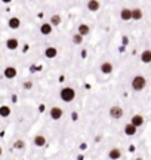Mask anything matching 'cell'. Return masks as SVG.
I'll return each instance as SVG.
<instances>
[{
	"label": "cell",
	"mask_w": 151,
	"mask_h": 160,
	"mask_svg": "<svg viewBox=\"0 0 151 160\" xmlns=\"http://www.w3.org/2000/svg\"><path fill=\"white\" fill-rule=\"evenodd\" d=\"M86 6H87V11L98 12V11H99V7H101V3H99V0H89Z\"/></svg>",
	"instance_id": "10"
},
{
	"label": "cell",
	"mask_w": 151,
	"mask_h": 160,
	"mask_svg": "<svg viewBox=\"0 0 151 160\" xmlns=\"http://www.w3.org/2000/svg\"><path fill=\"white\" fill-rule=\"evenodd\" d=\"M18 46H19V42H18V39L9 37V39L6 40V48H7L9 50H16Z\"/></svg>",
	"instance_id": "9"
},
{
	"label": "cell",
	"mask_w": 151,
	"mask_h": 160,
	"mask_svg": "<svg viewBox=\"0 0 151 160\" xmlns=\"http://www.w3.org/2000/svg\"><path fill=\"white\" fill-rule=\"evenodd\" d=\"M123 114H124V111L120 105H113L110 108V117L111 119H121Z\"/></svg>",
	"instance_id": "3"
},
{
	"label": "cell",
	"mask_w": 151,
	"mask_h": 160,
	"mask_svg": "<svg viewBox=\"0 0 151 160\" xmlns=\"http://www.w3.org/2000/svg\"><path fill=\"white\" fill-rule=\"evenodd\" d=\"M83 37H85V36L80 34V33L77 31L76 34H73V43H74V44H82V43H83Z\"/></svg>",
	"instance_id": "22"
},
{
	"label": "cell",
	"mask_w": 151,
	"mask_h": 160,
	"mask_svg": "<svg viewBox=\"0 0 151 160\" xmlns=\"http://www.w3.org/2000/svg\"><path fill=\"white\" fill-rule=\"evenodd\" d=\"M16 74H18V71H16V68H15V67H12V65L6 67V68H5V71H3V76H5L6 79H9V80L15 79V77H16Z\"/></svg>",
	"instance_id": "5"
},
{
	"label": "cell",
	"mask_w": 151,
	"mask_h": 160,
	"mask_svg": "<svg viewBox=\"0 0 151 160\" xmlns=\"http://www.w3.org/2000/svg\"><path fill=\"white\" fill-rule=\"evenodd\" d=\"M33 142H34L36 147H44V145H46V136H43V135H36L34 139H33Z\"/></svg>",
	"instance_id": "14"
},
{
	"label": "cell",
	"mask_w": 151,
	"mask_h": 160,
	"mask_svg": "<svg viewBox=\"0 0 151 160\" xmlns=\"http://www.w3.org/2000/svg\"><path fill=\"white\" fill-rule=\"evenodd\" d=\"M120 18L123 21H130L132 19V9L129 7H123L120 11Z\"/></svg>",
	"instance_id": "12"
},
{
	"label": "cell",
	"mask_w": 151,
	"mask_h": 160,
	"mask_svg": "<svg viewBox=\"0 0 151 160\" xmlns=\"http://www.w3.org/2000/svg\"><path fill=\"white\" fill-rule=\"evenodd\" d=\"M133 124H135V126H138V128H141L142 126V124H144V117H142V116L141 114H135V116H133V117H132V120H130Z\"/></svg>",
	"instance_id": "17"
},
{
	"label": "cell",
	"mask_w": 151,
	"mask_h": 160,
	"mask_svg": "<svg viewBox=\"0 0 151 160\" xmlns=\"http://www.w3.org/2000/svg\"><path fill=\"white\" fill-rule=\"evenodd\" d=\"M49 116L52 120H59L62 116H64V111H62V108H59V107H52L50 111H49Z\"/></svg>",
	"instance_id": "4"
},
{
	"label": "cell",
	"mask_w": 151,
	"mask_h": 160,
	"mask_svg": "<svg viewBox=\"0 0 151 160\" xmlns=\"http://www.w3.org/2000/svg\"><path fill=\"white\" fill-rule=\"evenodd\" d=\"M99 70H101V73H102V74H111V73H113V70H114V67H113L111 62L105 61V62H102V64H101Z\"/></svg>",
	"instance_id": "7"
},
{
	"label": "cell",
	"mask_w": 151,
	"mask_h": 160,
	"mask_svg": "<svg viewBox=\"0 0 151 160\" xmlns=\"http://www.w3.org/2000/svg\"><path fill=\"white\" fill-rule=\"evenodd\" d=\"M77 31L80 34H83V36H87V34H91V27H89L87 24H80L79 28H77Z\"/></svg>",
	"instance_id": "18"
},
{
	"label": "cell",
	"mask_w": 151,
	"mask_h": 160,
	"mask_svg": "<svg viewBox=\"0 0 151 160\" xmlns=\"http://www.w3.org/2000/svg\"><path fill=\"white\" fill-rule=\"evenodd\" d=\"M108 157L110 159H120L121 157V151L119 148H111L110 153H108Z\"/></svg>",
	"instance_id": "20"
},
{
	"label": "cell",
	"mask_w": 151,
	"mask_h": 160,
	"mask_svg": "<svg viewBox=\"0 0 151 160\" xmlns=\"http://www.w3.org/2000/svg\"><path fill=\"white\" fill-rule=\"evenodd\" d=\"M61 21H62V18L58 15V13H55V15H52L50 16V19H49V22L53 25V27H58L59 24H61Z\"/></svg>",
	"instance_id": "19"
},
{
	"label": "cell",
	"mask_w": 151,
	"mask_h": 160,
	"mask_svg": "<svg viewBox=\"0 0 151 160\" xmlns=\"http://www.w3.org/2000/svg\"><path fill=\"white\" fill-rule=\"evenodd\" d=\"M11 107L9 105H0V117H3V119H6V117H9L11 116Z\"/></svg>",
	"instance_id": "16"
},
{
	"label": "cell",
	"mask_w": 151,
	"mask_h": 160,
	"mask_svg": "<svg viewBox=\"0 0 151 160\" xmlns=\"http://www.w3.org/2000/svg\"><path fill=\"white\" fill-rule=\"evenodd\" d=\"M2 3H5V5H9V3H12V0H0Z\"/></svg>",
	"instance_id": "25"
},
{
	"label": "cell",
	"mask_w": 151,
	"mask_h": 160,
	"mask_svg": "<svg viewBox=\"0 0 151 160\" xmlns=\"http://www.w3.org/2000/svg\"><path fill=\"white\" fill-rule=\"evenodd\" d=\"M142 18V11L139 7H135V9H132V19H135V21H139Z\"/></svg>",
	"instance_id": "21"
},
{
	"label": "cell",
	"mask_w": 151,
	"mask_h": 160,
	"mask_svg": "<svg viewBox=\"0 0 151 160\" xmlns=\"http://www.w3.org/2000/svg\"><path fill=\"white\" fill-rule=\"evenodd\" d=\"M2 153H3V150H2V147H0V156H2Z\"/></svg>",
	"instance_id": "26"
},
{
	"label": "cell",
	"mask_w": 151,
	"mask_h": 160,
	"mask_svg": "<svg viewBox=\"0 0 151 160\" xmlns=\"http://www.w3.org/2000/svg\"><path fill=\"white\" fill-rule=\"evenodd\" d=\"M22 87L24 89H31L33 87V82H30V80H28V82H24L22 83Z\"/></svg>",
	"instance_id": "24"
},
{
	"label": "cell",
	"mask_w": 151,
	"mask_h": 160,
	"mask_svg": "<svg viewBox=\"0 0 151 160\" xmlns=\"http://www.w3.org/2000/svg\"><path fill=\"white\" fill-rule=\"evenodd\" d=\"M136 130H138V126H135L132 122L128 123V124H124V133H126L128 136H133L136 133Z\"/></svg>",
	"instance_id": "8"
},
{
	"label": "cell",
	"mask_w": 151,
	"mask_h": 160,
	"mask_svg": "<svg viewBox=\"0 0 151 160\" xmlns=\"http://www.w3.org/2000/svg\"><path fill=\"white\" fill-rule=\"evenodd\" d=\"M59 96H61V99L64 102H73L74 98H76V91L73 87H70V86L62 87L61 92H59Z\"/></svg>",
	"instance_id": "2"
},
{
	"label": "cell",
	"mask_w": 151,
	"mask_h": 160,
	"mask_svg": "<svg viewBox=\"0 0 151 160\" xmlns=\"http://www.w3.org/2000/svg\"><path fill=\"white\" fill-rule=\"evenodd\" d=\"M130 85H132V89L133 91H136V92H141V91H144L145 89V86H147V79L144 77V76H135L132 79V82H130Z\"/></svg>",
	"instance_id": "1"
},
{
	"label": "cell",
	"mask_w": 151,
	"mask_h": 160,
	"mask_svg": "<svg viewBox=\"0 0 151 160\" xmlns=\"http://www.w3.org/2000/svg\"><path fill=\"white\" fill-rule=\"evenodd\" d=\"M7 25H9V28H11V30H18L21 27V19H19V18H16V16H12V18H9Z\"/></svg>",
	"instance_id": "6"
},
{
	"label": "cell",
	"mask_w": 151,
	"mask_h": 160,
	"mask_svg": "<svg viewBox=\"0 0 151 160\" xmlns=\"http://www.w3.org/2000/svg\"><path fill=\"white\" fill-rule=\"evenodd\" d=\"M52 24L50 22H43L42 25H40V34H43V36H49L50 33H52Z\"/></svg>",
	"instance_id": "13"
},
{
	"label": "cell",
	"mask_w": 151,
	"mask_h": 160,
	"mask_svg": "<svg viewBox=\"0 0 151 160\" xmlns=\"http://www.w3.org/2000/svg\"><path fill=\"white\" fill-rule=\"evenodd\" d=\"M13 147H15L16 150H24V147H25V142H24L22 139H16V141L13 142Z\"/></svg>",
	"instance_id": "23"
},
{
	"label": "cell",
	"mask_w": 151,
	"mask_h": 160,
	"mask_svg": "<svg viewBox=\"0 0 151 160\" xmlns=\"http://www.w3.org/2000/svg\"><path fill=\"white\" fill-rule=\"evenodd\" d=\"M141 61L144 62V64H150L151 62V50L150 49H145L141 53Z\"/></svg>",
	"instance_id": "15"
},
{
	"label": "cell",
	"mask_w": 151,
	"mask_h": 160,
	"mask_svg": "<svg viewBox=\"0 0 151 160\" xmlns=\"http://www.w3.org/2000/svg\"><path fill=\"white\" fill-rule=\"evenodd\" d=\"M56 55H58V49L55 46H48L44 49V56L46 58L52 59V58H56Z\"/></svg>",
	"instance_id": "11"
}]
</instances>
